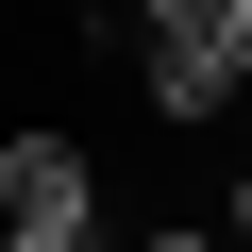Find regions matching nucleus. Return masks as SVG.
I'll list each match as a JSON object with an SVG mask.
<instances>
[{"instance_id": "f257e3e1", "label": "nucleus", "mask_w": 252, "mask_h": 252, "mask_svg": "<svg viewBox=\"0 0 252 252\" xmlns=\"http://www.w3.org/2000/svg\"><path fill=\"white\" fill-rule=\"evenodd\" d=\"M135 51H152L135 84H152V118H168V135H202V118H252V84H235V51H219V0H168Z\"/></svg>"}, {"instance_id": "f03ea898", "label": "nucleus", "mask_w": 252, "mask_h": 252, "mask_svg": "<svg viewBox=\"0 0 252 252\" xmlns=\"http://www.w3.org/2000/svg\"><path fill=\"white\" fill-rule=\"evenodd\" d=\"M0 235H101V168L67 135H0Z\"/></svg>"}, {"instance_id": "7ed1b4c3", "label": "nucleus", "mask_w": 252, "mask_h": 252, "mask_svg": "<svg viewBox=\"0 0 252 252\" xmlns=\"http://www.w3.org/2000/svg\"><path fill=\"white\" fill-rule=\"evenodd\" d=\"M219 252H252V152H235V185H219Z\"/></svg>"}, {"instance_id": "20e7f679", "label": "nucleus", "mask_w": 252, "mask_h": 252, "mask_svg": "<svg viewBox=\"0 0 252 252\" xmlns=\"http://www.w3.org/2000/svg\"><path fill=\"white\" fill-rule=\"evenodd\" d=\"M219 51H235V84H252V0H219Z\"/></svg>"}, {"instance_id": "39448f33", "label": "nucleus", "mask_w": 252, "mask_h": 252, "mask_svg": "<svg viewBox=\"0 0 252 252\" xmlns=\"http://www.w3.org/2000/svg\"><path fill=\"white\" fill-rule=\"evenodd\" d=\"M0 252H101V235H0Z\"/></svg>"}, {"instance_id": "423d86ee", "label": "nucleus", "mask_w": 252, "mask_h": 252, "mask_svg": "<svg viewBox=\"0 0 252 252\" xmlns=\"http://www.w3.org/2000/svg\"><path fill=\"white\" fill-rule=\"evenodd\" d=\"M135 252H219V235H135Z\"/></svg>"}]
</instances>
